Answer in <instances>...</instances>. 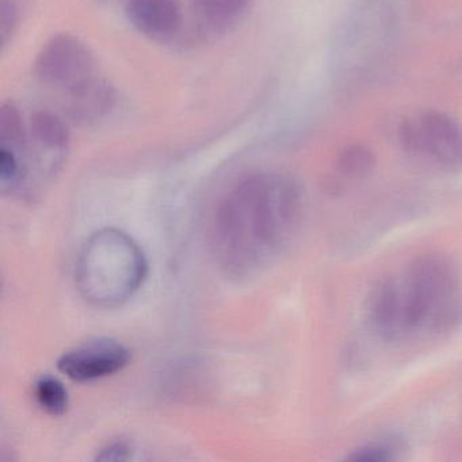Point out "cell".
Masks as SVG:
<instances>
[{"instance_id": "cell-1", "label": "cell", "mask_w": 462, "mask_h": 462, "mask_svg": "<svg viewBox=\"0 0 462 462\" xmlns=\"http://www.w3.org/2000/svg\"><path fill=\"white\" fill-rule=\"evenodd\" d=\"M304 216L299 183L281 172H256L232 186L216 208L210 250L232 278H248L291 245Z\"/></svg>"}, {"instance_id": "cell-2", "label": "cell", "mask_w": 462, "mask_h": 462, "mask_svg": "<svg viewBox=\"0 0 462 462\" xmlns=\"http://www.w3.org/2000/svg\"><path fill=\"white\" fill-rule=\"evenodd\" d=\"M461 316L458 269L442 254L419 256L402 272L383 278L367 302L373 331L388 342L448 331Z\"/></svg>"}, {"instance_id": "cell-3", "label": "cell", "mask_w": 462, "mask_h": 462, "mask_svg": "<svg viewBox=\"0 0 462 462\" xmlns=\"http://www.w3.org/2000/svg\"><path fill=\"white\" fill-rule=\"evenodd\" d=\"M148 275V261L134 237L117 228L91 235L75 264V283L82 299L99 310L128 302Z\"/></svg>"}, {"instance_id": "cell-4", "label": "cell", "mask_w": 462, "mask_h": 462, "mask_svg": "<svg viewBox=\"0 0 462 462\" xmlns=\"http://www.w3.org/2000/svg\"><path fill=\"white\" fill-rule=\"evenodd\" d=\"M37 79L60 94L66 110L78 123H91L115 105V90L102 77L90 48L72 34L52 37L34 63Z\"/></svg>"}, {"instance_id": "cell-5", "label": "cell", "mask_w": 462, "mask_h": 462, "mask_svg": "<svg viewBox=\"0 0 462 462\" xmlns=\"http://www.w3.org/2000/svg\"><path fill=\"white\" fill-rule=\"evenodd\" d=\"M400 143L411 155L448 172L462 171V126L446 113L427 110L400 126Z\"/></svg>"}, {"instance_id": "cell-6", "label": "cell", "mask_w": 462, "mask_h": 462, "mask_svg": "<svg viewBox=\"0 0 462 462\" xmlns=\"http://www.w3.org/2000/svg\"><path fill=\"white\" fill-rule=\"evenodd\" d=\"M131 351L112 337H96L75 346L59 358L58 367L75 383H91L121 372L131 361Z\"/></svg>"}, {"instance_id": "cell-7", "label": "cell", "mask_w": 462, "mask_h": 462, "mask_svg": "<svg viewBox=\"0 0 462 462\" xmlns=\"http://www.w3.org/2000/svg\"><path fill=\"white\" fill-rule=\"evenodd\" d=\"M125 14L139 33L158 42L174 39L183 23L180 0H125Z\"/></svg>"}, {"instance_id": "cell-8", "label": "cell", "mask_w": 462, "mask_h": 462, "mask_svg": "<svg viewBox=\"0 0 462 462\" xmlns=\"http://www.w3.org/2000/svg\"><path fill=\"white\" fill-rule=\"evenodd\" d=\"M251 0H193L194 13L202 28L226 33L247 12Z\"/></svg>"}, {"instance_id": "cell-9", "label": "cell", "mask_w": 462, "mask_h": 462, "mask_svg": "<svg viewBox=\"0 0 462 462\" xmlns=\"http://www.w3.org/2000/svg\"><path fill=\"white\" fill-rule=\"evenodd\" d=\"M33 394L40 408L50 415L61 416L69 410V391L55 375H40L34 381Z\"/></svg>"}, {"instance_id": "cell-10", "label": "cell", "mask_w": 462, "mask_h": 462, "mask_svg": "<svg viewBox=\"0 0 462 462\" xmlns=\"http://www.w3.org/2000/svg\"><path fill=\"white\" fill-rule=\"evenodd\" d=\"M373 166V155L362 145H351L340 155L339 169L346 175H362Z\"/></svg>"}, {"instance_id": "cell-11", "label": "cell", "mask_w": 462, "mask_h": 462, "mask_svg": "<svg viewBox=\"0 0 462 462\" xmlns=\"http://www.w3.org/2000/svg\"><path fill=\"white\" fill-rule=\"evenodd\" d=\"M393 454V448L389 443L374 442L370 445L364 446L359 450L351 454V459L356 461H383V459H391Z\"/></svg>"}, {"instance_id": "cell-12", "label": "cell", "mask_w": 462, "mask_h": 462, "mask_svg": "<svg viewBox=\"0 0 462 462\" xmlns=\"http://www.w3.org/2000/svg\"><path fill=\"white\" fill-rule=\"evenodd\" d=\"M132 446L126 440H113L99 451L98 461H128L132 458Z\"/></svg>"}, {"instance_id": "cell-13", "label": "cell", "mask_w": 462, "mask_h": 462, "mask_svg": "<svg viewBox=\"0 0 462 462\" xmlns=\"http://www.w3.org/2000/svg\"><path fill=\"white\" fill-rule=\"evenodd\" d=\"M0 12H2V17H0V37H2V45H5L10 34H12L15 23H17V10H15L13 0H2Z\"/></svg>"}]
</instances>
